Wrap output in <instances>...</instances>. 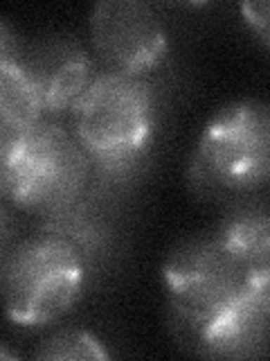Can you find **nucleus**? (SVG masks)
Wrapping results in <instances>:
<instances>
[{"mask_svg": "<svg viewBox=\"0 0 270 361\" xmlns=\"http://www.w3.org/2000/svg\"><path fill=\"white\" fill-rule=\"evenodd\" d=\"M43 102L25 61H9L0 68V127L22 133L43 120Z\"/></svg>", "mask_w": 270, "mask_h": 361, "instance_id": "9b49d317", "label": "nucleus"}, {"mask_svg": "<svg viewBox=\"0 0 270 361\" xmlns=\"http://www.w3.org/2000/svg\"><path fill=\"white\" fill-rule=\"evenodd\" d=\"M9 235H11V219L5 206L0 203V257L5 255V248L9 244Z\"/></svg>", "mask_w": 270, "mask_h": 361, "instance_id": "dca6fc26", "label": "nucleus"}, {"mask_svg": "<svg viewBox=\"0 0 270 361\" xmlns=\"http://www.w3.org/2000/svg\"><path fill=\"white\" fill-rule=\"evenodd\" d=\"M90 158L75 133L48 120L14 138L7 163V197L18 208L48 214L86 195Z\"/></svg>", "mask_w": 270, "mask_h": 361, "instance_id": "20e7f679", "label": "nucleus"}, {"mask_svg": "<svg viewBox=\"0 0 270 361\" xmlns=\"http://www.w3.org/2000/svg\"><path fill=\"white\" fill-rule=\"evenodd\" d=\"M243 16L248 18V23L252 25V30H257L259 39L264 41V45H268V3L262 0V3H243L241 5Z\"/></svg>", "mask_w": 270, "mask_h": 361, "instance_id": "ddd939ff", "label": "nucleus"}, {"mask_svg": "<svg viewBox=\"0 0 270 361\" xmlns=\"http://www.w3.org/2000/svg\"><path fill=\"white\" fill-rule=\"evenodd\" d=\"M270 172V116L262 99H236L221 106L202 127L191 180L200 195H248L266 185Z\"/></svg>", "mask_w": 270, "mask_h": 361, "instance_id": "f03ea898", "label": "nucleus"}, {"mask_svg": "<svg viewBox=\"0 0 270 361\" xmlns=\"http://www.w3.org/2000/svg\"><path fill=\"white\" fill-rule=\"evenodd\" d=\"M214 233L248 274L270 276V219L266 206L232 210Z\"/></svg>", "mask_w": 270, "mask_h": 361, "instance_id": "9d476101", "label": "nucleus"}, {"mask_svg": "<svg viewBox=\"0 0 270 361\" xmlns=\"http://www.w3.org/2000/svg\"><path fill=\"white\" fill-rule=\"evenodd\" d=\"M0 359H16V353H11L5 343H0Z\"/></svg>", "mask_w": 270, "mask_h": 361, "instance_id": "f3484780", "label": "nucleus"}, {"mask_svg": "<svg viewBox=\"0 0 270 361\" xmlns=\"http://www.w3.org/2000/svg\"><path fill=\"white\" fill-rule=\"evenodd\" d=\"M41 233H50L70 244L84 257L86 267L101 259L110 248L108 221L93 201L86 195L75 199L68 206L43 214Z\"/></svg>", "mask_w": 270, "mask_h": 361, "instance_id": "1a4fd4ad", "label": "nucleus"}, {"mask_svg": "<svg viewBox=\"0 0 270 361\" xmlns=\"http://www.w3.org/2000/svg\"><path fill=\"white\" fill-rule=\"evenodd\" d=\"M90 41L110 71L144 75L160 63L169 37L160 16L142 0H101L90 14Z\"/></svg>", "mask_w": 270, "mask_h": 361, "instance_id": "423d86ee", "label": "nucleus"}, {"mask_svg": "<svg viewBox=\"0 0 270 361\" xmlns=\"http://www.w3.org/2000/svg\"><path fill=\"white\" fill-rule=\"evenodd\" d=\"M39 88L43 113L72 111L84 90L95 79V63L75 41H52L27 63Z\"/></svg>", "mask_w": 270, "mask_h": 361, "instance_id": "6e6552de", "label": "nucleus"}, {"mask_svg": "<svg viewBox=\"0 0 270 361\" xmlns=\"http://www.w3.org/2000/svg\"><path fill=\"white\" fill-rule=\"evenodd\" d=\"M162 278L178 321L198 336L252 278L270 276H250L217 233H210L180 242L167 257Z\"/></svg>", "mask_w": 270, "mask_h": 361, "instance_id": "39448f33", "label": "nucleus"}, {"mask_svg": "<svg viewBox=\"0 0 270 361\" xmlns=\"http://www.w3.org/2000/svg\"><path fill=\"white\" fill-rule=\"evenodd\" d=\"M75 138L104 185H122L146 161L158 127V97L144 75L101 73L72 109Z\"/></svg>", "mask_w": 270, "mask_h": 361, "instance_id": "f257e3e1", "label": "nucleus"}, {"mask_svg": "<svg viewBox=\"0 0 270 361\" xmlns=\"http://www.w3.org/2000/svg\"><path fill=\"white\" fill-rule=\"evenodd\" d=\"M88 267L70 244L50 233L20 242L0 267V298L18 327L59 321L82 298Z\"/></svg>", "mask_w": 270, "mask_h": 361, "instance_id": "7ed1b4c3", "label": "nucleus"}, {"mask_svg": "<svg viewBox=\"0 0 270 361\" xmlns=\"http://www.w3.org/2000/svg\"><path fill=\"white\" fill-rule=\"evenodd\" d=\"M37 357L50 361H93L108 359L110 353L93 332L82 330V327H68L45 338L37 350Z\"/></svg>", "mask_w": 270, "mask_h": 361, "instance_id": "f8f14e48", "label": "nucleus"}, {"mask_svg": "<svg viewBox=\"0 0 270 361\" xmlns=\"http://www.w3.org/2000/svg\"><path fill=\"white\" fill-rule=\"evenodd\" d=\"M270 278H252L214 319L202 327L196 343L212 357L245 359L266 348Z\"/></svg>", "mask_w": 270, "mask_h": 361, "instance_id": "0eeeda50", "label": "nucleus"}, {"mask_svg": "<svg viewBox=\"0 0 270 361\" xmlns=\"http://www.w3.org/2000/svg\"><path fill=\"white\" fill-rule=\"evenodd\" d=\"M16 59V39L14 32L7 27L5 20H0V68Z\"/></svg>", "mask_w": 270, "mask_h": 361, "instance_id": "2eb2a0df", "label": "nucleus"}, {"mask_svg": "<svg viewBox=\"0 0 270 361\" xmlns=\"http://www.w3.org/2000/svg\"><path fill=\"white\" fill-rule=\"evenodd\" d=\"M14 133L0 127V197H7V163H9V152L14 145Z\"/></svg>", "mask_w": 270, "mask_h": 361, "instance_id": "4468645a", "label": "nucleus"}]
</instances>
